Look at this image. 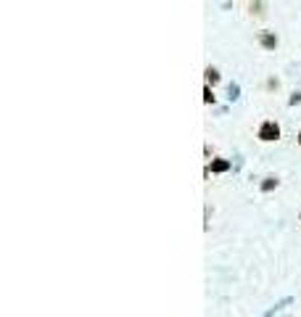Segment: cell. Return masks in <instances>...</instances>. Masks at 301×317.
<instances>
[{
    "label": "cell",
    "mask_w": 301,
    "mask_h": 317,
    "mask_svg": "<svg viewBox=\"0 0 301 317\" xmlns=\"http://www.w3.org/2000/svg\"><path fill=\"white\" fill-rule=\"evenodd\" d=\"M256 137H259L262 143H275V140H280V124L275 122V119H264V122L259 124Z\"/></svg>",
    "instance_id": "6da1fadb"
},
{
    "label": "cell",
    "mask_w": 301,
    "mask_h": 317,
    "mask_svg": "<svg viewBox=\"0 0 301 317\" xmlns=\"http://www.w3.org/2000/svg\"><path fill=\"white\" fill-rule=\"evenodd\" d=\"M259 45H262L264 50H275V48H278V34H275V32H267V29H264V32H259Z\"/></svg>",
    "instance_id": "7a4b0ae2"
},
{
    "label": "cell",
    "mask_w": 301,
    "mask_h": 317,
    "mask_svg": "<svg viewBox=\"0 0 301 317\" xmlns=\"http://www.w3.org/2000/svg\"><path fill=\"white\" fill-rule=\"evenodd\" d=\"M203 77H206V85H217V82H219V71H217L214 67L203 69Z\"/></svg>",
    "instance_id": "3957f363"
},
{
    "label": "cell",
    "mask_w": 301,
    "mask_h": 317,
    "mask_svg": "<svg viewBox=\"0 0 301 317\" xmlns=\"http://www.w3.org/2000/svg\"><path fill=\"white\" fill-rule=\"evenodd\" d=\"M230 169V161H225V159H214L212 161V172H227Z\"/></svg>",
    "instance_id": "277c9868"
},
{
    "label": "cell",
    "mask_w": 301,
    "mask_h": 317,
    "mask_svg": "<svg viewBox=\"0 0 301 317\" xmlns=\"http://www.w3.org/2000/svg\"><path fill=\"white\" fill-rule=\"evenodd\" d=\"M203 100H206V103H214V90H212V85L203 87Z\"/></svg>",
    "instance_id": "5b68a950"
},
{
    "label": "cell",
    "mask_w": 301,
    "mask_h": 317,
    "mask_svg": "<svg viewBox=\"0 0 301 317\" xmlns=\"http://www.w3.org/2000/svg\"><path fill=\"white\" fill-rule=\"evenodd\" d=\"M272 188H278V180H275V177H267L262 185V190H272Z\"/></svg>",
    "instance_id": "8992f818"
},
{
    "label": "cell",
    "mask_w": 301,
    "mask_h": 317,
    "mask_svg": "<svg viewBox=\"0 0 301 317\" xmlns=\"http://www.w3.org/2000/svg\"><path fill=\"white\" fill-rule=\"evenodd\" d=\"M296 140H299V146H301V130H299V137H296Z\"/></svg>",
    "instance_id": "52a82bcc"
}]
</instances>
